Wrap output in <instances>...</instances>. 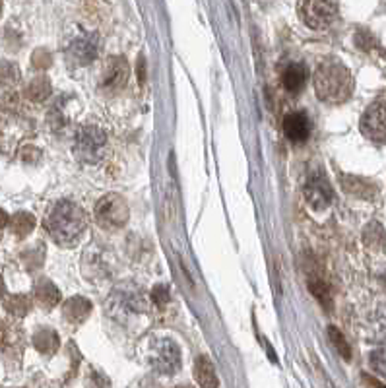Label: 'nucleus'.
Here are the masks:
<instances>
[{
	"label": "nucleus",
	"instance_id": "obj_1",
	"mask_svg": "<svg viewBox=\"0 0 386 388\" xmlns=\"http://www.w3.org/2000/svg\"><path fill=\"white\" fill-rule=\"evenodd\" d=\"M47 230L59 245L70 247L74 243H78L84 231L88 230V216L76 202L61 200L49 212Z\"/></svg>",
	"mask_w": 386,
	"mask_h": 388
},
{
	"label": "nucleus",
	"instance_id": "obj_2",
	"mask_svg": "<svg viewBox=\"0 0 386 388\" xmlns=\"http://www.w3.org/2000/svg\"><path fill=\"white\" fill-rule=\"evenodd\" d=\"M315 91L325 103H343L353 94V76L340 61H325L315 72Z\"/></svg>",
	"mask_w": 386,
	"mask_h": 388
},
{
	"label": "nucleus",
	"instance_id": "obj_3",
	"mask_svg": "<svg viewBox=\"0 0 386 388\" xmlns=\"http://www.w3.org/2000/svg\"><path fill=\"white\" fill-rule=\"evenodd\" d=\"M128 216H131L128 204L121 194L109 193L101 196L96 204V220L103 230H121L126 225Z\"/></svg>",
	"mask_w": 386,
	"mask_h": 388
},
{
	"label": "nucleus",
	"instance_id": "obj_4",
	"mask_svg": "<svg viewBox=\"0 0 386 388\" xmlns=\"http://www.w3.org/2000/svg\"><path fill=\"white\" fill-rule=\"evenodd\" d=\"M148 361L159 375H175L181 369V348L171 338H156L149 344Z\"/></svg>",
	"mask_w": 386,
	"mask_h": 388
},
{
	"label": "nucleus",
	"instance_id": "obj_5",
	"mask_svg": "<svg viewBox=\"0 0 386 388\" xmlns=\"http://www.w3.org/2000/svg\"><path fill=\"white\" fill-rule=\"evenodd\" d=\"M105 133L101 128L94 126V124H86L76 134L74 154H76V158L86 161V163H97L99 159L105 156Z\"/></svg>",
	"mask_w": 386,
	"mask_h": 388
},
{
	"label": "nucleus",
	"instance_id": "obj_6",
	"mask_svg": "<svg viewBox=\"0 0 386 388\" xmlns=\"http://www.w3.org/2000/svg\"><path fill=\"white\" fill-rule=\"evenodd\" d=\"M299 16L305 22V26L311 29H326L336 18L338 4L336 2H320V0H307V2H299Z\"/></svg>",
	"mask_w": 386,
	"mask_h": 388
},
{
	"label": "nucleus",
	"instance_id": "obj_7",
	"mask_svg": "<svg viewBox=\"0 0 386 388\" xmlns=\"http://www.w3.org/2000/svg\"><path fill=\"white\" fill-rule=\"evenodd\" d=\"M361 134L377 144H386V101H375L367 107L359 123Z\"/></svg>",
	"mask_w": 386,
	"mask_h": 388
},
{
	"label": "nucleus",
	"instance_id": "obj_8",
	"mask_svg": "<svg viewBox=\"0 0 386 388\" xmlns=\"http://www.w3.org/2000/svg\"><path fill=\"white\" fill-rule=\"evenodd\" d=\"M131 76V64L126 62L124 57H111L107 59L101 70V80H99V88L105 91H117L126 86Z\"/></svg>",
	"mask_w": 386,
	"mask_h": 388
},
{
	"label": "nucleus",
	"instance_id": "obj_9",
	"mask_svg": "<svg viewBox=\"0 0 386 388\" xmlns=\"http://www.w3.org/2000/svg\"><path fill=\"white\" fill-rule=\"evenodd\" d=\"M305 198L315 210L328 208L334 200V191L330 181L325 175H315L313 179H309V183L305 185Z\"/></svg>",
	"mask_w": 386,
	"mask_h": 388
},
{
	"label": "nucleus",
	"instance_id": "obj_10",
	"mask_svg": "<svg viewBox=\"0 0 386 388\" xmlns=\"http://www.w3.org/2000/svg\"><path fill=\"white\" fill-rule=\"evenodd\" d=\"M97 54H99V45H97V37L91 33L76 37L68 47V57L82 66L91 64L97 59Z\"/></svg>",
	"mask_w": 386,
	"mask_h": 388
},
{
	"label": "nucleus",
	"instance_id": "obj_11",
	"mask_svg": "<svg viewBox=\"0 0 386 388\" xmlns=\"http://www.w3.org/2000/svg\"><path fill=\"white\" fill-rule=\"evenodd\" d=\"M283 134L285 138L293 144H301L309 138L311 134V123H309V117L301 111H293L288 113L283 119Z\"/></svg>",
	"mask_w": 386,
	"mask_h": 388
},
{
	"label": "nucleus",
	"instance_id": "obj_12",
	"mask_svg": "<svg viewBox=\"0 0 386 388\" xmlns=\"http://www.w3.org/2000/svg\"><path fill=\"white\" fill-rule=\"evenodd\" d=\"M307 78H309V70L305 64H299V62H293L290 64L285 70H283V76H281V84L285 91H290L293 96H297L301 89L307 86Z\"/></svg>",
	"mask_w": 386,
	"mask_h": 388
},
{
	"label": "nucleus",
	"instance_id": "obj_13",
	"mask_svg": "<svg viewBox=\"0 0 386 388\" xmlns=\"http://www.w3.org/2000/svg\"><path fill=\"white\" fill-rule=\"evenodd\" d=\"M64 318L70 322V324H82L86 318L89 317V313H91V303H89L86 297H70V299L64 303Z\"/></svg>",
	"mask_w": 386,
	"mask_h": 388
},
{
	"label": "nucleus",
	"instance_id": "obj_14",
	"mask_svg": "<svg viewBox=\"0 0 386 388\" xmlns=\"http://www.w3.org/2000/svg\"><path fill=\"white\" fill-rule=\"evenodd\" d=\"M194 379L202 388H218L220 387V380L216 375V369L211 361L206 355H200L196 363H194Z\"/></svg>",
	"mask_w": 386,
	"mask_h": 388
},
{
	"label": "nucleus",
	"instance_id": "obj_15",
	"mask_svg": "<svg viewBox=\"0 0 386 388\" xmlns=\"http://www.w3.org/2000/svg\"><path fill=\"white\" fill-rule=\"evenodd\" d=\"M36 299L43 309H53L54 305L61 301V291H59V288L53 282L41 278L36 283Z\"/></svg>",
	"mask_w": 386,
	"mask_h": 388
},
{
	"label": "nucleus",
	"instance_id": "obj_16",
	"mask_svg": "<svg viewBox=\"0 0 386 388\" xmlns=\"http://www.w3.org/2000/svg\"><path fill=\"white\" fill-rule=\"evenodd\" d=\"M59 344H61V338L59 334L51 330V328H41L39 332H36L34 336V345L39 353H45V355H51L59 350Z\"/></svg>",
	"mask_w": 386,
	"mask_h": 388
},
{
	"label": "nucleus",
	"instance_id": "obj_17",
	"mask_svg": "<svg viewBox=\"0 0 386 388\" xmlns=\"http://www.w3.org/2000/svg\"><path fill=\"white\" fill-rule=\"evenodd\" d=\"M342 186L346 193L359 196V198L375 196V186L367 181H363V179H357V177H342Z\"/></svg>",
	"mask_w": 386,
	"mask_h": 388
},
{
	"label": "nucleus",
	"instance_id": "obj_18",
	"mask_svg": "<svg viewBox=\"0 0 386 388\" xmlns=\"http://www.w3.org/2000/svg\"><path fill=\"white\" fill-rule=\"evenodd\" d=\"M51 82L47 76H37L36 80H31L29 82V86L26 88V96L27 99H31V101H36V103H41L45 101L47 97L51 96Z\"/></svg>",
	"mask_w": 386,
	"mask_h": 388
},
{
	"label": "nucleus",
	"instance_id": "obj_19",
	"mask_svg": "<svg viewBox=\"0 0 386 388\" xmlns=\"http://www.w3.org/2000/svg\"><path fill=\"white\" fill-rule=\"evenodd\" d=\"M363 241L365 245L375 251H380V248L386 247V231L385 227L377 223V221H371L365 231H363Z\"/></svg>",
	"mask_w": 386,
	"mask_h": 388
},
{
	"label": "nucleus",
	"instance_id": "obj_20",
	"mask_svg": "<svg viewBox=\"0 0 386 388\" xmlns=\"http://www.w3.org/2000/svg\"><path fill=\"white\" fill-rule=\"evenodd\" d=\"M36 227V218L31 214L20 212L10 220V230L14 231L16 237H27Z\"/></svg>",
	"mask_w": 386,
	"mask_h": 388
},
{
	"label": "nucleus",
	"instance_id": "obj_21",
	"mask_svg": "<svg viewBox=\"0 0 386 388\" xmlns=\"http://www.w3.org/2000/svg\"><path fill=\"white\" fill-rule=\"evenodd\" d=\"M4 309L8 311L10 315L14 317H26L29 309H31V301L26 295H10L4 301Z\"/></svg>",
	"mask_w": 386,
	"mask_h": 388
},
{
	"label": "nucleus",
	"instance_id": "obj_22",
	"mask_svg": "<svg viewBox=\"0 0 386 388\" xmlns=\"http://www.w3.org/2000/svg\"><path fill=\"white\" fill-rule=\"evenodd\" d=\"M309 290H311V293L315 295L316 299L325 305L326 309L330 311V307H332V293H330V288L326 285L325 280H320V278H311V280H309Z\"/></svg>",
	"mask_w": 386,
	"mask_h": 388
},
{
	"label": "nucleus",
	"instance_id": "obj_23",
	"mask_svg": "<svg viewBox=\"0 0 386 388\" xmlns=\"http://www.w3.org/2000/svg\"><path fill=\"white\" fill-rule=\"evenodd\" d=\"M328 336H330L332 344L336 345L338 353L342 355L346 361H350V359H351V348H350V344L346 342V338H343L342 332H340V330H338L336 327H330V328H328Z\"/></svg>",
	"mask_w": 386,
	"mask_h": 388
},
{
	"label": "nucleus",
	"instance_id": "obj_24",
	"mask_svg": "<svg viewBox=\"0 0 386 388\" xmlns=\"http://www.w3.org/2000/svg\"><path fill=\"white\" fill-rule=\"evenodd\" d=\"M20 72L16 68V64L12 62H0V84H14L18 80Z\"/></svg>",
	"mask_w": 386,
	"mask_h": 388
},
{
	"label": "nucleus",
	"instance_id": "obj_25",
	"mask_svg": "<svg viewBox=\"0 0 386 388\" xmlns=\"http://www.w3.org/2000/svg\"><path fill=\"white\" fill-rule=\"evenodd\" d=\"M31 61H34V66L37 70H45V68H49L53 64V57H51V53L47 49H37L34 57H31Z\"/></svg>",
	"mask_w": 386,
	"mask_h": 388
},
{
	"label": "nucleus",
	"instance_id": "obj_26",
	"mask_svg": "<svg viewBox=\"0 0 386 388\" xmlns=\"http://www.w3.org/2000/svg\"><path fill=\"white\" fill-rule=\"evenodd\" d=\"M151 301L158 305V307H163L167 301H169V290H167L165 285H156L154 290H151Z\"/></svg>",
	"mask_w": 386,
	"mask_h": 388
},
{
	"label": "nucleus",
	"instance_id": "obj_27",
	"mask_svg": "<svg viewBox=\"0 0 386 388\" xmlns=\"http://www.w3.org/2000/svg\"><path fill=\"white\" fill-rule=\"evenodd\" d=\"M371 367L380 373V375H386V357L383 353H373L371 355Z\"/></svg>",
	"mask_w": 386,
	"mask_h": 388
},
{
	"label": "nucleus",
	"instance_id": "obj_28",
	"mask_svg": "<svg viewBox=\"0 0 386 388\" xmlns=\"http://www.w3.org/2000/svg\"><path fill=\"white\" fill-rule=\"evenodd\" d=\"M86 385H88L86 388H109V380L103 375H99V373H91Z\"/></svg>",
	"mask_w": 386,
	"mask_h": 388
},
{
	"label": "nucleus",
	"instance_id": "obj_29",
	"mask_svg": "<svg viewBox=\"0 0 386 388\" xmlns=\"http://www.w3.org/2000/svg\"><path fill=\"white\" fill-rule=\"evenodd\" d=\"M138 82H140V84L146 82V61H144V57L138 59Z\"/></svg>",
	"mask_w": 386,
	"mask_h": 388
},
{
	"label": "nucleus",
	"instance_id": "obj_30",
	"mask_svg": "<svg viewBox=\"0 0 386 388\" xmlns=\"http://www.w3.org/2000/svg\"><path fill=\"white\" fill-rule=\"evenodd\" d=\"M6 225H8V214L4 212V210H0V230L6 227Z\"/></svg>",
	"mask_w": 386,
	"mask_h": 388
},
{
	"label": "nucleus",
	"instance_id": "obj_31",
	"mask_svg": "<svg viewBox=\"0 0 386 388\" xmlns=\"http://www.w3.org/2000/svg\"><path fill=\"white\" fill-rule=\"evenodd\" d=\"M4 293H6V288H4V282H2V278H0V299L4 297Z\"/></svg>",
	"mask_w": 386,
	"mask_h": 388
},
{
	"label": "nucleus",
	"instance_id": "obj_32",
	"mask_svg": "<svg viewBox=\"0 0 386 388\" xmlns=\"http://www.w3.org/2000/svg\"><path fill=\"white\" fill-rule=\"evenodd\" d=\"M175 388H193V387H186V385H183V387H175Z\"/></svg>",
	"mask_w": 386,
	"mask_h": 388
},
{
	"label": "nucleus",
	"instance_id": "obj_33",
	"mask_svg": "<svg viewBox=\"0 0 386 388\" xmlns=\"http://www.w3.org/2000/svg\"><path fill=\"white\" fill-rule=\"evenodd\" d=\"M0 14H2V2H0Z\"/></svg>",
	"mask_w": 386,
	"mask_h": 388
}]
</instances>
